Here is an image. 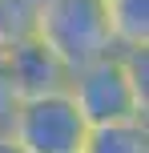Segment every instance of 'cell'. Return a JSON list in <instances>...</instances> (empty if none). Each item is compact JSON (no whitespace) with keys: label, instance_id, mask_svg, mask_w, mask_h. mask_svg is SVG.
<instances>
[{"label":"cell","instance_id":"cell-1","mask_svg":"<svg viewBox=\"0 0 149 153\" xmlns=\"http://www.w3.org/2000/svg\"><path fill=\"white\" fill-rule=\"evenodd\" d=\"M149 48H129V53H109L85 69L69 73V101L77 105L81 121L89 129L105 125H125V121H145L149 113Z\"/></svg>","mask_w":149,"mask_h":153},{"label":"cell","instance_id":"cell-2","mask_svg":"<svg viewBox=\"0 0 149 153\" xmlns=\"http://www.w3.org/2000/svg\"><path fill=\"white\" fill-rule=\"evenodd\" d=\"M36 40L64 65V73H77L101 56L117 53L101 0H48V4H40Z\"/></svg>","mask_w":149,"mask_h":153},{"label":"cell","instance_id":"cell-3","mask_svg":"<svg viewBox=\"0 0 149 153\" xmlns=\"http://www.w3.org/2000/svg\"><path fill=\"white\" fill-rule=\"evenodd\" d=\"M4 129L16 137V145L24 153H81V145L89 137V125L81 121L69 93L16 101Z\"/></svg>","mask_w":149,"mask_h":153},{"label":"cell","instance_id":"cell-4","mask_svg":"<svg viewBox=\"0 0 149 153\" xmlns=\"http://www.w3.org/2000/svg\"><path fill=\"white\" fill-rule=\"evenodd\" d=\"M4 65H8V81H12L16 101H32V97H48V93H64V85H69L64 65L56 61V56L48 53L36 36L24 40L20 48H12V53L4 56Z\"/></svg>","mask_w":149,"mask_h":153},{"label":"cell","instance_id":"cell-5","mask_svg":"<svg viewBox=\"0 0 149 153\" xmlns=\"http://www.w3.org/2000/svg\"><path fill=\"white\" fill-rule=\"evenodd\" d=\"M117 53L149 48V0H101Z\"/></svg>","mask_w":149,"mask_h":153},{"label":"cell","instance_id":"cell-6","mask_svg":"<svg viewBox=\"0 0 149 153\" xmlns=\"http://www.w3.org/2000/svg\"><path fill=\"white\" fill-rule=\"evenodd\" d=\"M81 153H149V125L145 121H125V125L89 129Z\"/></svg>","mask_w":149,"mask_h":153},{"label":"cell","instance_id":"cell-7","mask_svg":"<svg viewBox=\"0 0 149 153\" xmlns=\"http://www.w3.org/2000/svg\"><path fill=\"white\" fill-rule=\"evenodd\" d=\"M36 36V8L28 0H0V56Z\"/></svg>","mask_w":149,"mask_h":153},{"label":"cell","instance_id":"cell-8","mask_svg":"<svg viewBox=\"0 0 149 153\" xmlns=\"http://www.w3.org/2000/svg\"><path fill=\"white\" fill-rule=\"evenodd\" d=\"M12 109H16V93H12V81H8V65H4V56H0V129L8 125Z\"/></svg>","mask_w":149,"mask_h":153},{"label":"cell","instance_id":"cell-9","mask_svg":"<svg viewBox=\"0 0 149 153\" xmlns=\"http://www.w3.org/2000/svg\"><path fill=\"white\" fill-rule=\"evenodd\" d=\"M0 153H24L20 145H16V137H12L8 129H0Z\"/></svg>","mask_w":149,"mask_h":153},{"label":"cell","instance_id":"cell-10","mask_svg":"<svg viewBox=\"0 0 149 153\" xmlns=\"http://www.w3.org/2000/svg\"><path fill=\"white\" fill-rule=\"evenodd\" d=\"M28 4H32V8H40V4H48V0H28Z\"/></svg>","mask_w":149,"mask_h":153}]
</instances>
